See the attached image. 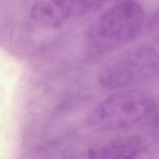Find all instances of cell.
Returning <instances> with one entry per match:
<instances>
[{"mask_svg": "<svg viewBox=\"0 0 159 159\" xmlns=\"http://www.w3.org/2000/svg\"><path fill=\"white\" fill-rule=\"evenodd\" d=\"M144 8L134 0L117 3L101 14L87 30L84 48L89 57L111 53L134 40L146 23Z\"/></svg>", "mask_w": 159, "mask_h": 159, "instance_id": "1", "label": "cell"}, {"mask_svg": "<svg viewBox=\"0 0 159 159\" xmlns=\"http://www.w3.org/2000/svg\"><path fill=\"white\" fill-rule=\"evenodd\" d=\"M159 75V36L141 42L110 59L98 71L97 81L107 90H120Z\"/></svg>", "mask_w": 159, "mask_h": 159, "instance_id": "2", "label": "cell"}, {"mask_svg": "<svg viewBox=\"0 0 159 159\" xmlns=\"http://www.w3.org/2000/svg\"><path fill=\"white\" fill-rule=\"evenodd\" d=\"M158 109L156 99L147 93L117 92L95 107L88 118V126L97 131L130 128L152 122Z\"/></svg>", "mask_w": 159, "mask_h": 159, "instance_id": "3", "label": "cell"}, {"mask_svg": "<svg viewBox=\"0 0 159 159\" xmlns=\"http://www.w3.org/2000/svg\"><path fill=\"white\" fill-rule=\"evenodd\" d=\"M108 0H35L30 18L36 26L59 28L92 13Z\"/></svg>", "mask_w": 159, "mask_h": 159, "instance_id": "4", "label": "cell"}, {"mask_svg": "<svg viewBox=\"0 0 159 159\" xmlns=\"http://www.w3.org/2000/svg\"><path fill=\"white\" fill-rule=\"evenodd\" d=\"M145 150L144 141L138 135H124L116 137L90 147L85 157L90 158H138Z\"/></svg>", "mask_w": 159, "mask_h": 159, "instance_id": "5", "label": "cell"}, {"mask_svg": "<svg viewBox=\"0 0 159 159\" xmlns=\"http://www.w3.org/2000/svg\"><path fill=\"white\" fill-rule=\"evenodd\" d=\"M147 22V27L149 30L159 33V9L153 12L149 16Z\"/></svg>", "mask_w": 159, "mask_h": 159, "instance_id": "6", "label": "cell"}, {"mask_svg": "<svg viewBox=\"0 0 159 159\" xmlns=\"http://www.w3.org/2000/svg\"><path fill=\"white\" fill-rule=\"evenodd\" d=\"M152 123H153L155 125L158 126V127H159V109L158 110V113H157L156 116H155V119H154L153 121H152Z\"/></svg>", "mask_w": 159, "mask_h": 159, "instance_id": "7", "label": "cell"}]
</instances>
